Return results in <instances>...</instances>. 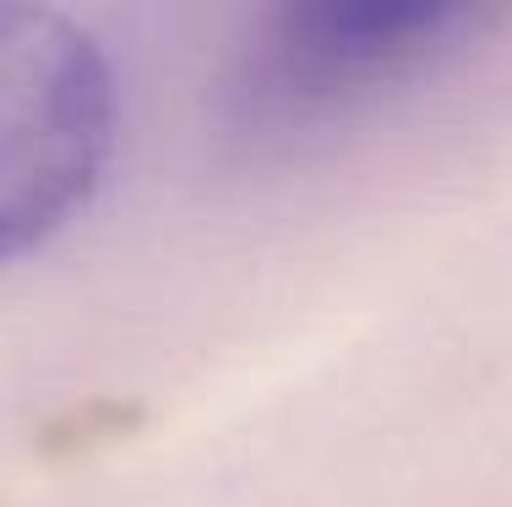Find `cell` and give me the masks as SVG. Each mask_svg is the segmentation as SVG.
<instances>
[{
    "mask_svg": "<svg viewBox=\"0 0 512 507\" xmlns=\"http://www.w3.org/2000/svg\"><path fill=\"white\" fill-rule=\"evenodd\" d=\"M502 22V6L474 0L284 6L256 22L229 104L251 137H306L447 71Z\"/></svg>",
    "mask_w": 512,
    "mask_h": 507,
    "instance_id": "cell-1",
    "label": "cell"
},
{
    "mask_svg": "<svg viewBox=\"0 0 512 507\" xmlns=\"http://www.w3.org/2000/svg\"><path fill=\"white\" fill-rule=\"evenodd\" d=\"M120 142V82L82 22L0 6V268L60 235Z\"/></svg>",
    "mask_w": 512,
    "mask_h": 507,
    "instance_id": "cell-2",
    "label": "cell"
}]
</instances>
